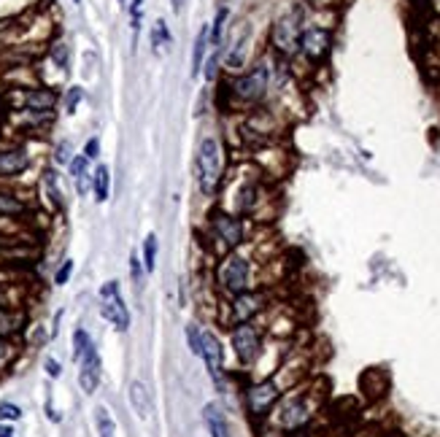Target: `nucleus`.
Returning <instances> with one entry per match:
<instances>
[{"label":"nucleus","instance_id":"obj_1","mask_svg":"<svg viewBox=\"0 0 440 437\" xmlns=\"http://www.w3.org/2000/svg\"><path fill=\"white\" fill-rule=\"evenodd\" d=\"M221 173H224V151H221L219 138L206 135L195 154V184L197 192L203 197H214L221 184Z\"/></svg>","mask_w":440,"mask_h":437},{"label":"nucleus","instance_id":"obj_2","mask_svg":"<svg viewBox=\"0 0 440 437\" xmlns=\"http://www.w3.org/2000/svg\"><path fill=\"white\" fill-rule=\"evenodd\" d=\"M214 281L224 297H235V294H244L251 289V265L244 254L238 251H227L216 265Z\"/></svg>","mask_w":440,"mask_h":437},{"label":"nucleus","instance_id":"obj_3","mask_svg":"<svg viewBox=\"0 0 440 437\" xmlns=\"http://www.w3.org/2000/svg\"><path fill=\"white\" fill-rule=\"evenodd\" d=\"M206 238L214 241L221 251H235L246 241V224L244 216L230 214V211H214L206 221Z\"/></svg>","mask_w":440,"mask_h":437},{"label":"nucleus","instance_id":"obj_4","mask_svg":"<svg viewBox=\"0 0 440 437\" xmlns=\"http://www.w3.org/2000/svg\"><path fill=\"white\" fill-rule=\"evenodd\" d=\"M268 81H270L268 65H257V68H251L249 73L235 76L233 81H230V95L238 103H244V106H254L268 92Z\"/></svg>","mask_w":440,"mask_h":437},{"label":"nucleus","instance_id":"obj_5","mask_svg":"<svg viewBox=\"0 0 440 437\" xmlns=\"http://www.w3.org/2000/svg\"><path fill=\"white\" fill-rule=\"evenodd\" d=\"M300 36H303V14L289 11L276 19L273 30H270V44L279 54L292 57L294 51L300 49Z\"/></svg>","mask_w":440,"mask_h":437},{"label":"nucleus","instance_id":"obj_6","mask_svg":"<svg viewBox=\"0 0 440 437\" xmlns=\"http://www.w3.org/2000/svg\"><path fill=\"white\" fill-rule=\"evenodd\" d=\"M33 168V154L27 144L6 141L0 144V184H14Z\"/></svg>","mask_w":440,"mask_h":437},{"label":"nucleus","instance_id":"obj_7","mask_svg":"<svg viewBox=\"0 0 440 437\" xmlns=\"http://www.w3.org/2000/svg\"><path fill=\"white\" fill-rule=\"evenodd\" d=\"M100 316L119 332L130 329V311H127L122 291H119V281H106L100 286Z\"/></svg>","mask_w":440,"mask_h":437},{"label":"nucleus","instance_id":"obj_8","mask_svg":"<svg viewBox=\"0 0 440 437\" xmlns=\"http://www.w3.org/2000/svg\"><path fill=\"white\" fill-rule=\"evenodd\" d=\"M230 340H233L235 356L241 364L257 362L259 351H262V332L254 321H244V324H235L233 332H230Z\"/></svg>","mask_w":440,"mask_h":437},{"label":"nucleus","instance_id":"obj_9","mask_svg":"<svg viewBox=\"0 0 440 437\" xmlns=\"http://www.w3.org/2000/svg\"><path fill=\"white\" fill-rule=\"evenodd\" d=\"M57 106V92L46 86H16L14 97V111H30V114H46L54 116Z\"/></svg>","mask_w":440,"mask_h":437},{"label":"nucleus","instance_id":"obj_10","mask_svg":"<svg viewBox=\"0 0 440 437\" xmlns=\"http://www.w3.org/2000/svg\"><path fill=\"white\" fill-rule=\"evenodd\" d=\"M36 216V203L30 192L14 186V184H0V218H33Z\"/></svg>","mask_w":440,"mask_h":437},{"label":"nucleus","instance_id":"obj_11","mask_svg":"<svg viewBox=\"0 0 440 437\" xmlns=\"http://www.w3.org/2000/svg\"><path fill=\"white\" fill-rule=\"evenodd\" d=\"M200 359L206 364L211 381L219 388L224 386V348H221V340L216 338L214 329L200 332Z\"/></svg>","mask_w":440,"mask_h":437},{"label":"nucleus","instance_id":"obj_12","mask_svg":"<svg viewBox=\"0 0 440 437\" xmlns=\"http://www.w3.org/2000/svg\"><path fill=\"white\" fill-rule=\"evenodd\" d=\"M265 308V294L259 291H244V294H235L227 303V324H244V321H254V316Z\"/></svg>","mask_w":440,"mask_h":437},{"label":"nucleus","instance_id":"obj_13","mask_svg":"<svg viewBox=\"0 0 440 437\" xmlns=\"http://www.w3.org/2000/svg\"><path fill=\"white\" fill-rule=\"evenodd\" d=\"M100 376H103V362L95 340L86 346V351L79 356V386L84 388V394H95L100 386Z\"/></svg>","mask_w":440,"mask_h":437},{"label":"nucleus","instance_id":"obj_14","mask_svg":"<svg viewBox=\"0 0 440 437\" xmlns=\"http://www.w3.org/2000/svg\"><path fill=\"white\" fill-rule=\"evenodd\" d=\"M279 397H281V391H279V383H276V381H259V383L249 386V391H246L249 413L257 416V418L268 416V411L279 402Z\"/></svg>","mask_w":440,"mask_h":437},{"label":"nucleus","instance_id":"obj_15","mask_svg":"<svg viewBox=\"0 0 440 437\" xmlns=\"http://www.w3.org/2000/svg\"><path fill=\"white\" fill-rule=\"evenodd\" d=\"M330 30H324V27H308L300 36V49H303V54L308 60H321L330 51Z\"/></svg>","mask_w":440,"mask_h":437},{"label":"nucleus","instance_id":"obj_16","mask_svg":"<svg viewBox=\"0 0 440 437\" xmlns=\"http://www.w3.org/2000/svg\"><path fill=\"white\" fill-rule=\"evenodd\" d=\"M308 421H311V408L306 405L303 397H294V400H289L281 408V413H279V424H281L284 429H289V432H294V429H303Z\"/></svg>","mask_w":440,"mask_h":437},{"label":"nucleus","instance_id":"obj_17","mask_svg":"<svg viewBox=\"0 0 440 437\" xmlns=\"http://www.w3.org/2000/svg\"><path fill=\"white\" fill-rule=\"evenodd\" d=\"M27 321H30V316H27L25 308H6V305H0V338L16 340L27 329Z\"/></svg>","mask_w":440,"mask_h":437},{"label":"nucleus","instance_id":"obj_18","mask_svg":"<svg viewBox=\"0 0 440 437\" xmlns=\"http://www.w3.org/2000/svg\"><path fill=\"white\" fill-rule=\"evenodd\" d=\"M203 424H206L211 437H233L230 421H227V416L221 411V405H216V402H208L206 408H203Z\"/></svg>","mask_w":440,"mask_h":437},{"label":"nucleus","instance_id":"obj_19","mask_svg":"<svg viewBox=\"0 0 440 437\" xmlns=\"http://www.w3.org/2000/svg\"><path fill=\"white\" fill-rule=\"evenodd\" d=\"M68 170H71L76 192L79 194L92 192V170H89V159H86L84 154H76V157L68 162Z\"/></svg>","mask_w":440,"mask_h":437},{"label":"nucleus","instance_id":"obj_20","mask_svg":"<svg viewBox=\"0 0 440 437\" xmlns=\"http://www.w3.org/2000/svg\"><path fill=\"white\" fill-rule=\"evenodd\" d=\"M127 397H130V405L138 413V418H149L151 416V394H149L144 381H133L130 388H127Z\"/></svg>","mask_w":440,"mask_h":437},{"label":"nucleus","instance_id":"obj_21","mask_svg":"<svg viewBox=\"0 0 440 437\" xmlns=\"http://www.w3.org/2000/svg\"><path fill=\"white\" fill-rule=\"evenodd\" d=\"M211 46V24H203L195 38V51H192V76L203 73V62H206V51Z\"/></svg>","mask_w":440,"mask_h":437},{"label":"nucleus","instance_id":"obj_22","mask_svg":"<svg viewBox=\"0 0 440 437\" xmlns=\"http://www.w3.org/2000/svg\"><path fill=\"white\" fill-rule=\"evenodd\" d=\"M92 192H95V200H98V203H106L111 197V170H109V165H103V162L92 170Z\"/></svg>","mask_w":440,"mask_h":437},{"label":"nucleus","instance_id":"obj_23","mask_svg":"<svg viewBox=\"0 0 440 437\" xmlns=\"http://www.w3.org/2000/svg\"><path fill=\"white\" fill-rule=\"evenodd\" d=\"M44 189H46V200L54 211H62L65 208V200H62V189H60V179H57V170L46 168L44 170Z\"/></svg>","mask_w":440,"mask_h":437},{"label":"nucleus","instance_id":"obj_24","mask_svg":"<svg viewBox=\"0 0 440 437\" xmlns=\"http://www.w3.org/2000/svg\"><path fill=\"white\" fill-rule=\"evenodd\" d=\"M19 359V346L11 338H0V376H6Z\"/></svg>","mask_w":440,"mask_h":437},{"label":"nucleus","instance_id":"obj_25","mask_svg":"<svg viewBox=\"0 0 440 437\" xmlns=\"http://www.w3.org/2000/svg\"><path fill=\"white\" fill-rule=\"evenodd\" d=\"M246 44H249V36H241L235 41L233 46H230V54H227V71H241L244 68V60H246Z\"/></svg>","mask_w":440,"mask_h":437},{"label":"nucleus","instance_id":"obj_26","mask_svg":"<svg viewBox=\"0 0 440 437\" xmlns=\"http://www.w3.org/2000/svg\"><path fill=\"white\" fill-rule=\"evenodd\" d=\"M95 429H98V437H116V421L111 418L109 408H95Z\"/></svg>","mask_w":440,"mask_h":437},{"label":"nucleus","instance_id":"obj_27","mask_svg":"<svg viewBox=\"0 0 440 437\" xmlns=\"http://www.w3.org/2000/svg\"><path fill=\"white\" fill-rule=\"evenodd\" d=\"M171 44H173V36H171V30H168V24H165V19H157V22H154V30H151V46H154V54H159V49L171 46Z\"/></svg>","mask_w":440,"mask_h":437},{"label":"nucleus","instance_id":"obj_28","mask_svg":"<svg viewBox=\"0 0 440 437\" xmlns=\"http://www.w3.org/2000/svg\"><path fill=\"white\" fill-rule=\"evenodd\" d=\"M49 57H51V62L60 68V71H68V62H71V49H68L65 41H54V44L49 46Z\"/></svg>","mask_w":440,"mask_h":437},{"label":"nucleus","instance_id":"obj_29","mask_svg":"<svg viewBox=\"0 0 440 437\" xmlns=\"http://www.w3.org/2000/svg\"><path fill=\"white\" fill-rule=\"evenodd\" d=\"M144 267H146V273H154V267H157V235L154 232H149L144 241Z\"/></svg>","mask_w":440,"mask_h":437},{"label":"nucleus","instance_id":"obj_30","mask_svg":"<svg viewBox=\"0 0 440 437\" xmlns=\"http://www.w3.org/2000/svg\"><path fill=\"white\" fill-rule=\"evenodd\" d=\"M227 16H230V11L221 6L219 11H216V19L211 22V46L219 49V41H221V33H224V24H227Z\"/></svg>","mask_w":440,"mask_h":437},{"label":"nucleus","instance_id":"obj_31","mask_svg":"<svg viewBox=\"0 0 440 437\" xmlns=\"http://www.w3.org/2000/svg\"><path fill=\"white\" fill-rule=\"evenodd\" d=\"M89 343H92L89 332H86V329H81V327L76 329V332H74V359H76V362H79V356L86 351V346H89Z\"/></svg>","mask_w":440,"mask_h":437},{"label":"nucleus","instance_id":"obj_32","mask_svg":"<svg viewBox=\"0 0 440 437\" xmlns=\"http://www.w3.org/2000/svg\"><path fill=\"white\" fill-rule=\"evenodd\" d=\"M19 418H22V408H19V405H14V402H0V421L14 424V421H19Z\"/></svg>","mask_w":440,"mask_h":437},{"label":"nucleus","instance_id":"obj_33","mask_svg":"<svg viewBox=\"0 0 440 437\" xmlns=\"http://www.w3.org/2000/svg\"><path fill=\"white\" fill-rule=\"evenodd\" d=\"M81 100H84V89H81V86H71V89L65 92V109H68V114H76V109H79Z\"/></svg>","mask_w":440,"mask_h":437},{"label":"nucleus","instance_id":"obj_34","mask_svg":"<svg viewBox=\"0 0 440 437\" xmlns=\"http://www.w3.org/2000/svg\"><path fill=\"white\" fill-rule=\"evenodd\" d=\"M216 71H219V49H214L211 57H208V62H203V76H206V81H216Z\"/></svg>","mask_w":440,"mask_h":437},{"label":"nucleus","instance_id":"obj_35","mask_svg":"<svg viewBox=\"0 0 440 437\" xmlns=\"http://www.w3.org/2000/svg\"><path fill=\"white\" fill-rule=\"evenodd\" d=\"M71 154H74V146H71V141H60V144L54 146V162L57 165H68L71 162Z\"/></svg>","mask_w":440,"mask_h":437},{"label":"nucleus","instance_id":"obj_36","mask_svg":"<svg viewBox=\"0 0 440 437\" xmlns=\"http://www.w3.org/2000/svg\"><path fill=\"white\" fill-rule=\"evenodd\" d=\"M71 273H74V259H65V262L57 267V273H54V283H57V286H65L68 278H71Z\"/></svg>","mask_w":440,"mask_h":437},{"label":"nucleus","instance_id":"obj_37","mask_svg":"<svg viewBox=\"0 0 440 437\" xmlns=\"http://www.w3.org/2000/svg\"><path fill=\"white\" fill-rule=\"evenodd\" d=\"M186 343H189V351L200 356V332L195 324H186Z\"/></svg>","mask_w":440,"mask_h":437},{"label":"nucleus","instance_id":"obj_38","mask_svg":"<svg viewBox=\"0 0 440 437\" xmlns=\"http://www.w3.org/2000/svg\"><path fill=\"white\" fill-rule=\"evenodd\" d=\"M130 276H133V281H135V286H141V276H144V262H141V256L135 254H130Z\"/></svg>","mask_w":440,"mask_h":437},{"label":"nucleus","instance_id":"obj_39","mask_svg":"<svg viewBox=\"0 0 440 437\" xmlns=\"http://www.w3.org/2000/svg\"><path fill=\"white\" fill-rule=\"evenodd\" d=\"M86 159H98L100 157V138H89L84 144V151H81Z\"/></svg>","mask_w":440,"mask_h":437},{"label":"nucleus","instance_id":"obj_40","mask_svg":"<svg viewBox=\"0 0 440 437\" xmlns=\"http://www.w3.org/2000/svg\"><path fill=\"white\" fill-rule=\"evenodd\" d=\"M44 367H46V376H49V378H60L62 376V367H60V362H57V359H46V364H44Z\"/></svg>","mask_w":440,"mask_h":437},{"label":"nucleus","instance_id":"obj_41","mask_svg":"<svg viewBox=\"0 0 440 437\" xmlns=\"http://www.w3.org/2000/svg\"><path fill=\"white\" fill-rule=\"evenodd\" d=\"M0 437H16V432H14V426L0 424Z\"/></svg>","mask_w":440,"mask_h":437},{"label":"nucleus","instance_id":"obj_42","mask_svg":"<svg viewBox=\"0 0 440 437\" xmlns=\"http://www.w3.org/2000/svg\"><path fill=\"white\" fill-rule=\"evenodd\" d=\"M184 3H186V0H171L173 11H176V14H181V11H184Z\"/></svg>","mask_w":440,"mask_h":437},{"label":"nucleus","instance_id":"obj_43","mask_svg":"<svg viewBox=\"0 0 440 437\" xmlns=\"http://www.w3.org/2000/svg\"><path fill=\"white\" fill-rule=\"evenodd\" d=\"M74 3H81V0H74Z\"/></svg>","mask_w":440,"mask_h":437},{"label":"nucleus","instance_id":"obj_44","mask_svg":"<svg viewBox=\"0 0 440 437\" xmlns=\"http://www.w3.org/2000/svg\"><path fill=\"white\" fill-rule=\"evenodd\" d=\"M119 3H122V6H124V0H119Z\"/></svg>","mask_w":440,"mask_h":437}]
</instances>
